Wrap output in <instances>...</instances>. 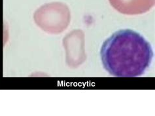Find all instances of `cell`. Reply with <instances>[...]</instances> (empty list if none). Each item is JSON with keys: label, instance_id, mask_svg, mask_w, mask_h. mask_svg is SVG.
Listing matches in <instances>:
<instances>
[{"label": "cell", "instance_id": "cell-1", "mask_svg": "<svg viewBox=\"0 0 155 116\" xmlns=\"http://www.w3.org/2000/svg\"><path fill=\"white\" fill-rule=\"evenodd\" d=\"M105 69L111 75L134 77L143 74L151 63V45L137 32L117 31L103 43L100 51Z\"/></svg>", "mask_w": 155, "mask_h": 116}, {"label": "cell", "instance_id": "cell-2", "mask_svg": "<svg viewBox=\"0 0 155 116\" xmlns=\"http://www.w3.org/2000/svg\"><path fill=\"white\" fill-rule=\"evenodd\" d=\"M35 24L49 34H60L66 30L70 22L68 7L63 3L53 2L40 7L34 15Z\"/></svg>", "mask_w": 155, "mask_h": 116}, {"label": "cell", "instance_id": "cell-3", "mask_svg": "<svg viewBox=\"0 0 155 116\" xmlns=\"http://www.w3.org/2000/svg\"><path fill=\"white\" fill-rule=\"evenodd\" d=\"M84 34L80 30H75L68 34L64 39L66 52V62L69 66L76 67L83 63L84 59Z\"/></svg>", "mask_w": 155, "mask_h": 116}, {"label": "cell", "instance_id": "cell-4", "mask_svg": "<svg viewBox=\"0 0 155 116\" xmlns=\"http://www.w3.org/2000/svg\"><path fill=\"white\" fill-rule=\"evenodd\" d=\"M111 5L122 14L144 13L154 5V0H109Z\"/></svg>", "mask_w": 155, "mask_h": 116}]
</instances>
